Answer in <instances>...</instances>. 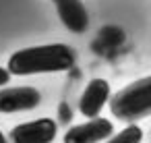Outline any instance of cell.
<instances>
[{"label": "cell", "mask_w": 151, "mask_h": 143, "mask_svg": "<svg viewBox=\"0 0 151 143\" xmlns=\"http://www.w3.org/2000/svg\"><path fill=\"white\" fill-rule=\"evenodd\" d=\"M62 25L73 33H85L89 27V15L81 0H52Z\"/></svg>", "instance_id": "52a82bcc"}, {"label": "cell", "mask_w": 151, "mask_h": 143, "mask_svg": "<svg viewBox=\"0 0 151 143\" xmlns=\"http://www.w3.org/2000/svg\"><path fill=\"white\" fill-rule=\"evenodd\" d=\"M0 143H9V141H6V137L2 135V131H0Z\"/></svg>", "instance_id": "30bf717a"}, {"label": "cell", "mask_w": 151, "mask_h": 143, "mask_svg": "<svg viewBox=\"0 0 151 143\" xmlns=\"http://www.w3.org/2000/svg\"><path fill=\"white\" fill-rule=\"evenodd\" d=\"M42 95L35 87H0V112H27L40 106Z\"/></svg>", "instance_id": "5b68a950"}, {"label": "cell", "mask_w": 151, "mask_h": 143, "mask_svg": "<svg viewBox=\"0 0 151 143\" xmlns=\"http://www.w3.org/2000/svg\"><path fill=\"white\" fill-rule=\"evenodd\" d=\"M77 62L75 50L66 44H46L31 46L15 52L9 58L6 71L17 77H27L35 73H62L70 71Z\"/></svg>", "instance_id": "6da1fadb"}, {"label": "cell", "mask_w": 151, "mask_h": 143, "mask_svg": "<svg viewBox=\"0 0 151 143\" xmlns=\"http://www.w3.org/2000/svg\"><path fill=\"white\" fill-rule=\"evenodd\" d=\"M110 112L118 120L126 124H134V120H143L151 114V77L137 79L128 83L118 93L110 95Z\"/></svg>", "instance_id": "7a4b0ae2"}, {"label": "cell", "mask_w": 151, "mask_h": 143, "mask_svg": "<svg viewBox=\"0 0 151 143\" xmlns=\"http://www.w3.org/2000/svg\"><path fill=\"white\" fill-rule=\"evenodd\" d=\"M143 141V129L137 124H128L118 135H114L108 143H141Z\"/></svg>", "instance_id": "ba28073f"}, {"label": "cell", "mask_w": 151, "mask_h": 143, "mask_svg": "<svg viewBox=\"0 0 151 143\" xmlns=\"http://www.w3.org/2000/svg\"><path fill=\"white\" fill-rule=\"evenodd\" d=\"M108 100H110V83L106 79H91L89 85L85 87V91L81 93L79 110L83 116L95 118V116H99V112L108 104Z\"/></svg>", "instance_id": "8992f818"}, {"label": "cell", "mask_w": 151, "mask_h": 143, "mask_svg": "<svg viewBox=\"0 0 151 143\" xmlns=\"http://www.w3.org/2000/svg\"><path fill=\"white\" fill-rule=\"evenodd\" d=\"M11 81V73L4 69V66H0V87H2V85H6Z\"/></svg>", "instance_id": "9c48e42d"}, {"label": "cell", "mask_w": 151, "mask_h": 143, "mask_svg": "<svg viewBox=\"0 0 151 143\" xmlns=\"http://www.w3.org/2000/svg\"><path fill=\"white\" fill-rule=\"evenodd\" d=\"M112 133H114L112 120L101 118V116H95V118H89L83 124L70 126L64 133L62 141L64 143H99V141L108 139Z\"/></svg>", "instance_id": "3957f363"}, {"label": "cell", "mask_w": 151, "mask_h": 143, "mask_svg": "<svg viewBox=\"0 0 151 143\" xmlns=\"http://www.w3.org/2000/svg\"><path fill=\"white\" fill-rule=\"evenodd\" d=\"M56 135H58L56 122L52 118H40V120L13 126L11 141L13 143H52Z\"/></svg>", "instance_id": "277c9868"}]
</instances>
